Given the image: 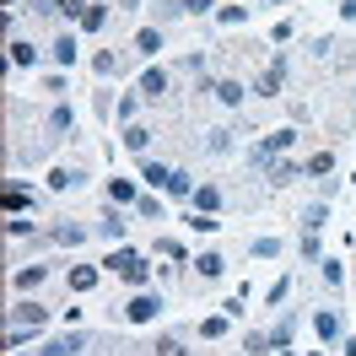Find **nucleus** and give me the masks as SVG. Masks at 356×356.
<instances>
[{
    "label": "nucleus",
    "mask_w": 356,
    "mask_h": 356,
    "mask_svg": "<svg viewBox=\"0 0 356 356\" xmlns=\"http://www.w3.org/2000/svg\"><path fill=\"white\" fill-rule=\"evenodd\" d=\"M108 270H119V275H124L130 286H146V275H152V265H146V259H140L135 248H119V254L108 259Z\"/></svg>",
    "instance_id": "obj_1"
},
{
    "label": "nucleus",
    "mask_w": 356,
    "mask_h": 356,
    "mask_svg": "<svg viewBox=\"0 0 356 356\" xmlns=\"http://www.w3.org/2000/svg\"><path fill=\"white\" fill-rule=\"evenodd\" d=\"M291 140H297V130H275V135H265V146H259V152H254V162H259V168H265L270 156H275V152H286Z\"/></svg>",
    "instance_id": "obj_2"
},
{
    "label": "nucleus",
    "mask_w": 356,
    "mask_h": 356,
    "mask_svg": "<svg viewBox=\"0 0 356 356\" xmlns=\"http://www.w3.org/2000/svg\"><path fill=\"white\" fill-rule=\"evenodd\" d=\"M281 76H286V60H281V65H270L265 76L254 81V92H259V97H275V92H281Z\"/></svg>",
    "instance_id": "obj_3"
},
{
    "label": "nucleus",
    "mask_w": 356,
    "mask_h": 356,
    "mask_svg": "<svg viewBox=\"0 0 356 356\" xmlns=\"http://www.w3.org/2000/svg\"><path fill=\"white\" fill-rule=\"evenodd\" d=\"M156 308H162L156 297H135V302H130V318H135V324H152V318H156Z\"/></svg>",
    "instance_id": "obj_4"
},
{
    "label": "nucleus",
    "mask_w": 356,
    "mask_h": 356,
    "mask_svg": "<svg viewBox=\"0 0 356 356\" xmlns=\"http://www.w3.org/2000/svg\"><path fill=\"white\" fill-rule=\"evenodd\" d=\"M87 346V334H65V340H54V346H44V356H76Z\"/></svg>",
    "instance_id": "obj_5"
},
{
    "label": "nucleus",
    "mask_w": 356,
    "mask_h": 356,
    "mask_svg": "<svg viewBox=\"0 0 356 356\" xmlns=\"http://www.w3.org/2000/svg\"><path fill=\"white\" fill-rule=\"evenodd\" d=\"M216 205H222V195H216L211 184H205V189H195V216H211Z\"/></svg>",
    "instance_id": "obj_6"
},
{
    "label": "nucleus",
    "mask_w": 356,
    "mask_h": 356,
    "mask_svg": "<svg viewBox=\"0 0 356 356\" xmlns=\"http://www.w3.org/2000/svg\"><path fill=\"white\" fill-rule=\"evenodd\" d=\"M140 92H146V97H162V92H168V76H162V70H146V76H140Z\"/></svg>",
    "instance_id": "obj_7"
},
{
    "label": "nucleus",
    "mask_w": 356,
    "mask_h": 356,
    "mask_svg": "<svg viewBox=\"0 0 356 356\" xmlns=\"http://www.w3.org/2000/svg\"><path fill=\"white\" fill-rule=\"evenodd\" d=\"M92 286H97V270H92V265L70 270V291H92Z\"/></svg>",
    "instance_id": "obj_8"
},
{
    "label": "nucleus",
    "mask_w": 356,
    "mask_h": 356,
    "mask_svg": "<svg viewBox=\"0 0 356 356\" xmlns=\"http://www.w3.org/2000/svg\"><path fill=\"white\" fill-rule=\"evenodd\" d=\"M195 265H200V275H205V281H216V275H222V265H227V259H222V254H200Z\"/></svg>",
    "instance_id": "obj_9"
},
{
    "label": "nucleus",
    "mask_w": 356,
    "mask_h": 356,
    "mask_svg": "<svg viewBox=\"0 0 356 356\" xmlns=\"http://www.w3.org/2000/svg\"><path fill=\"white\" fill-rule=\"evenodd\" d=\"M302 173V168H297V162H275V168H270V184H291V178Z\"/></svg>",
    "instance_id": "obj_10"
},
{
    "label": "nucleus",
    "mask_w": 356,
    "mask_h": 356,
    "mask_svg": "<svg viewBox=\"0 0 356 356\" xmlns=\"http://www.w3.org/2000/svg\"><path fill=\"white\" fill-rule=\"evenodd\" d=\"M17 318H22L27 330H38V324H44V308H38V302H22V308H17Z\"/></svg>",
    "instance_id": "obj_11"
},
{
    "label": "nucleus",
    "mask_w": 356,
    "mask_h": 356,
    "mask_svg": "<svg viewBox=\"0 0 356 356\" xmlns=\"http://www.w3.org/2000/svg\"><path fill=\"white\" fill-rule=\"evenodd\" d=\"M146 140H152V130H140V124L124 130V146H130V152H146Z\"/></svg>",
    "instance_id": "obj_12"
},
{
    "label": "nucleus",
    "mask_w": 356,
    "mask_h": 356,
    "mask_svg": "<svg viewBox=\"0 0 356 356\" xmlns=\"http://www.w3.org/2000/svg\"><path fill=\"white\" fill-rule=\"evenodd\" d=\"M140 178H146V184H152V189H156V184H168V178H173V173H168L162 162H146V168H140Z\"/></svg>",
    "instance_id": "obj_13"
},
{
    "label": "nucleus",
    "mask_w": 356,
    "mask_h": 356,
    "mask_svg": "<svg viewBox=\"0 0 356 356\" xmlns=\"http://www.w3.org/2000/svg\"><path fill=\"white\" fill-rule=\"evenodd\" d=\"M103 22H108V11H103V6H87V11H81V27H92V33H97Z\"/></svg>",
    "instance_id": "obj_14"
},
{
    "label": "nucleus",
    "mask_w": 356,
    "mask_h": 356,
    "mask_svg": "<svg viewBox=\"0 0 356 356\" xmlns=\"http://www.w3.org/2000/svg\"><path fill=\"white\" fill-rule=\"evenodd\" d=\"M54 60H60V65H76V38H60V44H54Z\"/></svg>",
    "instance_id": "obj_15"
},
{
    "label": "nucleus",
    "mask_w": 356,
    "mask_h": 356,
    "mask_svg": "<svg viewBox=\"0 0 356 356\" xmlns=\"http://www.w3.org/2000/svg\"><path fill=\"white\" fill-rule=\"evenodd\" d=\"M313 324H318V334H324V340H334V334H340V318H334V313H318Z\"/></svg>",
    "instance_id": "obj_16"
},
{
    "label": "nucleus",
    "mask_w": 356,
    "mask_h": 356,
    "mask_svg": "<svg viewBox=\"0 0 356 356\" xmlns=\"http://www.w3.org/2000/svg\"><path fill=\"white\" fill-rule=\"evenodd\" d=\"M38 281H44V270H38V265H27V270H17V286H38Z\"/></svg>",
    "instance_id": "obj_17"
},
{
    "label": "nucleus",
    "mask_w": 356,
    "mask_h": 356,
    "mask_svg": "<svg viewBox=\"0 0 356 356\" xmlns=\"http://www.w3.org/2000/svg\"><path fill=\"white\" fill-rule=\"evenodd\" d=\"M11 60H17V65H33V60H38V49H33V44H11Z\"/></svg>",
    "instance_id": "obj_18"
},
{
    "label": "nucleus",
    "mask_w": 356,
    "mask_h": 356,
    "mask_svg": "<svg viewBox=\"0 0 356 356\" xmlns=\"http://www.w3.org/2000/svg\"><path fill=\"white\" fill-rule=\"evenodd\" d=\"M135 49H146V54H156V49H162V33H152V27H146V33L135 38Z\"/></svg>",
    "instance_id": "obj_19"
},
{
    "label": "nucleus",
    "mask_w": 356,
    "mask_h": 356,
    "mask_svg": "<svg viewBox=\"0 0 356 356\" xmlns=\"http://www.w3.org/2000/svg\"><path fill=\"white\" fill-rule=\"evenodd\" d=\"M216 97H222V103H243V87H238V81H222V87H216Z\"/></svg>",
    "instance_id": "obj_20"
},
{
    "label": "nucleus",
    "mask_w": 356,
    "mask_h": 356,
    "mask_svg": "<svg viewBox=\"0 0 356 356\" xmlns=\"http://www.w3.org/2000/svg\"><path fill=\"white\" fill-rule=\"evenodd\" d=\"M324 216H330L324 205H308V216H302V227H308V232H318V227H324Z\"/></svg>",
    "instance_id": "obj_21"
},
{
    "label": "nucleus",
    "mask_w": 356,
    "mask_h": 356,
    "mask_svg": "<svg viewBox=\"0 0 356 356\" xmlns=\"http://www.w3.org/2000/svg\"><path fill=\"white\" fill-rule=\"evenodd\" d=\"M168 189H173V195H195V184H189V173H173V178H168Z\"/></svg>",
    "instance_id": "obj_22"
},
{
    "label": "nucleus",
    "mask_w": 356,
    "mask_h": 356,
    "mask_svg": "<svg viewBox=\"0 0 356 356\" xmlns=\"http://www.w3.org/2000/svg\"><path fill=\"white\" fill-rule=\"evenodd\" d=\"M156 356H189V351H184V346H178L173 334H168V340H156Z\"/></svg>",
    "instance_id": "obj_23"
},
{
    "label": "nucleus",
    "mask_w": 356,
    "mask_h": 356,
    "mask_svg": "<svg viewBox=\"0 0 356 356\" xmlns=\"http://www.w3.org/2000/svg\"><path fill=\"white\" fill-rule=\"evenodd\" d=\"M54 11H65V17H81V11H87V0H54Z\"/></svg>",
    "instance_id": "obj_24"
},
{
    "label": "nucleus",
    "mask_w": 356,
    "mask_h": 356,
    "mask_svg": "<svg viewBox=\"0 0 356 356\" xmlns=\"http://www.w3.org/2000/svg\"><path fill=\"white\" fill-rule=\"evenodd\" d=\"M108 195H113V200H135V189L124 184V178H113V184H108Z\"/></svg>",
    "instance_id": "obj_25"
},
{
    "label": "nucleus",
    "mask_w": 356,
    "mask_h": 356,
    "mask_svg": "<svg viewBox=\"0 0 356 356\" xmlns=\"http://www.w3.org/2000/svg\"><path fill=\"white\" fill-rule=\"evenodd\" d=\"M254 254H259V259H270V254H281V243H275V238H259V243H254Z\"/></svg>",
    "instance_id": "obj_26"
},
{
    "label": "nucleus",
    "mask_w": 356,
    "mask_h": 356,
    "mask_svg": "<svg viewBox=\"0 0 356 356\" xmlns=\"http://www.w3.org/2000/svg\"><path fill=\"white\" fill-rule=\"evenodd\" d=\"M184 11H211V0H184Z\"/></svg>",
    "instance_id": "obj_27"
},
{
    "label": "nucleus",
    "mask_w": 356,
    "mask_h": 356,
    "mask_svg": "<svg viewBox=\"0 0 356 356\" xmlns=\"http://www.w3.org/2000/svg\"><path fill=\"white\" fill-rule=\"evenodd\" d=\"M346 22H356V0H351V6H346Z\"/></svg>",
    "instance_id": "obj_28"
}]
</instances>
